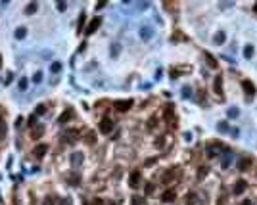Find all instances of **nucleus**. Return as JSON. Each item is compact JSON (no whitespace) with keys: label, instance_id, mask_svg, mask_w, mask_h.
<instances>
[{"label":"nucleus","instance_id":"obj_7","mask_svg":"<svg viewBox=\"0 0 257 205\" xmlns=\"http://www.w3.org/2000/svg\"><path fill=\"white\" fill-rule=\"evenodd\" d=\"M242 86H244V90H246V94H248V96H253V94H255V86H253L249 81H244Z\"/></svg>","mask_w":257,"mask_h":205},{"label":"nucleus","instance_id":"obj_23","mask_svg":"<svg viewBox=\"0 0 257 205\" xmlns=\"http://www.w3.org/2000/svg\"><path fill=\"white\" fill-rule=\"evenodd\" d=\"M23 37H25V29H17V31H15V38H23Z\"/></svg>","mask_w":257,"mask_h":205},{"label":"nucleus","instance_id":"obj_25","mask_svg":"<svg viewBox=\"0 0 257 205\" xmlns=\"http://www.w3.org/2000/svg\"><path fill=\"white\" fill-rule=\"evenodd\" d=\"M69 182H73V186H77V182H79V176H77V174H71V176H69Z\"/></svg>","mask_w":257,"mask_h":205},{"label":"nucleus","instance_id":"obj_6","mask_svg":"<svg viewBox=\"0 0 257 205\" xmlns=\"http://www.w3.org/2000/svg\"><path fill=\"white\" fill-rule=\"evenodd\" d=\"M100 21H102L100 17H94V19H92V21H90V25L87 27V35H92V33L96 31V29L100 27Z\"/></svg>","mask_w":257,"mask_h":205},{"label":"nucleus","instance_id":"obj_17","mask_svg":"<svg viewBox=\"0 0 257 205\" xmlns=\"http://www.w3.org/2000/svg\"><path fill=\"white\" fill-rule=\"evenodd\" d=\"M230 161H232V153L228 151V153H225V157H223V169H226V167H228V165H230Z\"/></svg>","mask_w":257,"mask_h":205},{"label":"nucleus","instance_id":"obj_35","mask_svg":"<svg viewBox=\"0 0 257 205\" xmlns=\"http://www.w3.org/2000/svg\"><path fill=\"white\" fill-rule=\"evenodd\" d=\"M41 134H42V127H38L37 130H35V138H37V136H41Z\"/></svg>","mask_w":257,"mask_h":205},{"label":"nucleus","instance_id":"obj_10","mask_svg":"<svg viewBox=\"0 0 257 205\" xmlns=\"http://www.w3.org/2000/svg\"><path fill=\"white\" fill-rule=\"evenodd\" d=\"M251 163H253V161L249 159V157H244V159L238 163V169H240V171H248V167H251Z\"/></svg>","mask_w":257,"mask_h":205},{"label":"nucleus","instance_id":"obj_29","mask_svg":"<svg viewBox=\"0 0 257 205\" xmlns=\"http://www.w3.org/2000/svg\"><path fill=\"white\" fill-rule=\"evenodd\" d=\"M4 134H6V125H4V123H0V138L4 136Z\"/></svg>","mask_w":257,"mask_h":205},{"label":"nucleus","instance_id":"obj_8","mask_svg":"<svg viewBox=\"0 0 257 205\" xmlns=\"http://www.w3.org/2000/svg\"><path fill=\"white\" fill-rule=\"evenodd\" d=\"M131 186H133V188L140 186V173H138V171H134V173L131 174Z\"/></svg>","mask_w":257,"mask_h":205},{"label":"nucleus","instance_id":"obj_41","mask_svg":"<svg viewBox=\"0 0 257 205\" xmlns=\"http://www.w3.org/2000/svg\"><path fill=\"white\" fill-rule=\"evenodd\" d=\"M64 205H71V201H69V199H65V201H64Z\"/></svg>","mask_w":257,"mask_h":205},{"label":"nucleus","instance_id":"obj_22","mask_svg":"<svg viewBox=\"0 0 257 205\" xmlns=\"http://www.w3.org/2000/svg\"><path fill=\"white\" fill-rule=\"evenodd\" d=\"M142 203H144V199L140 196H134L133 197V205H142Z\"/></svg>","mask_w":257,"mask_h":205},{"label":"nucleus","instance_id":"obj_9","mask_svg":"<svg viewBox=\"0 0 257 205\" xmlns=\"http://www.w3.org/2000/svg\"><path fill=\"white\" fill-rule=\"evenodd\" d=\"M246 188H248V184L244 182V180H238V182L234 184V194H236V196H240V194H242Z\"/></svg>","mask_w":257,"mask_h":205},{"label":"nucleus","instance_id":"obj_38","mask_svg":"<svg viewBox=\"0 0 257 205\" xmlns=\"http://www.w3.org/2000/svg\"><path fill=\"white\" fill-rule=\"evenodd\" d=\"M35 121H37V115H33V117L29 119V125H35Z\"/></svg>","mask_w":257,"mask_h":205},{"label":"nucleus","instance_id":"obj_32","mask_svg":"<svg viewBox=\"0 0 257 205\" xmlns=\"http://www.w3.org/2000/svg\"><path fill=\"white\" fill-rule=\"evenodd\" d=\"M238 115V109H228V117H236Z\"/></svg>","mask_w":257,"mask_h":205},{"label":"nucleus","instance_id":"obj_28","mask_svg":"<svg viewBox=\"0 0 257 205\" xmlns=\"http://www.w3.org/2000/svg\"><path fill=\"white\" fill-rule=\"evenodd\" d=\"M186 205H194V196H192V194L186 196Z\"/></svg>","mask_w":257,"mask_h":205},{"label":"nucleus","instance_id":"obj_4","mask_svg":"<svg viewBox=\"0 0 257 205\" xmlns=\"http://www.w3.org/2000/svg\"><path fill=\"white\" fill-rule=\"evenodd\" d=\"M175 197H177V192H175V190H165L163 194H161V199L165 201V203H171V201H175Z\"/></svg>","mask_w":257,"mask_h":205},{"label":"nucleus","instance_id":"obj_21","mask_svg":"<svg viewBox=\"0 0 257 205\" xmlns=\"http://www.w3.org/2000/svg\"><path fill=\"white\" fill-rule=\"evenodd\" d=\"M42 113H46V105L44 104L37 105V115H42Z\"/></svg>","mask_w":257,"mask_h":205},{"label":"nucleus","instance_id":"obj_14","mask_svg":"<svg viewBox=\"0 0 257 205\" xmlns=\"http://www.w3.org/2000/svg\"><path fill=\"white\" fill-rule=\"evenodd\" d=\"M140 37L148 40V38H152V37H154V31H152L150 27H146V29H142V31H140Z\"/></svg>","mask_w":257,"mask_h":205},{"label":"nucleus","instance_id":"obj_5","mask_svg":"<svg viewBox=\"0 0 257 205\" xmlns=\"http://www.w3.org/2000/svg\"><path fill=\"white\" fill-rule=\"evenodd\" d=\"M81 163H83V153H81V151H73V153H71V165H73V167H79Z\"/></svg>","mask_w":257,"mask_h":205},{"label":"nucleus","instance_id":"obj_3","mask_svg":"<svg viewBox=\"0 0 257 205\" xmlns=\"http://www.w3.org/2000/svg\"><path fill=\"white\" fill-rule=\"evenodd\" d=\"M46 151H48V146H46V144H38V146L35 148V150H33V155H35L37 159H42Z\"/></svg>","mask_w":257,"mask_h":205},{"label":"nucleus","instance_id":"obj_18","mask_svg":"<svg viewBox=\"0 0 257 205\" xmlns=\"http://www.w3.org/2000/svg\"><path fill=\"white\" fill-rule=\"evenodd\" d=\"M35 12H37V2H31V4L27 6V8H25V14H35Z\"/></svg>","mask_w":257,"mask_h":205},{"label":"nucleus","instance_id":"obj_39","mask_svg":"<svg viewBox=\"0 0 257 205\" xmlns=\"http://www.w3.org/2000/svg\"><path fill=\"white\" fill-rule=\"evenodd\" d=\"M21 123H23V119L17 117V121H15V127H21Z\"/></svg>","mask_w":257,"mask_h":205},{"label":"nucleus","instance_id":"obj_34","mask_svg":"<svg viewBox=\"0 0 257 205\" xmlns=\"http://www.w3.org/2000/svg\"><path fill=\"white\" fill-rule=\"evenodd\" d=\"M83 23H85V14L81 15V19H79V29H83Z\"/></svg>","mask_w":257,"mask_h":205},{"label":"nucleus","instance_id":"obj_24","mask_svg":"<svg viewBox=\"0 0 257 205\" xmlns=\"http://www.w3.org/2000/svg\"><path fill=\"white\" fill-rule=\"evenodd\" d=\"M217 128H219L221 132H226V130H228V125H226V123H219V125H217Z\"/></svg>","mask_w":257,"mask_h":205},{"label":"nucleus","instance_id":"obj_40","mask_svg":"<svg viewBox=\"0 0 257 205\" xmlns=\"http://www.w3.org/2000/svg\"><path fill=\"white\" fill-rule=\"evenodd\" d=\"M146 192H148V194H152V192H154V186H152V184H148V188H146Z\"/></svg>","mask_w":257,"mask_h":205},{"label":"nucleus","instance_id":"obj_2","mask_svg":"<svg viewBox=\"0 0 257 205\" xmlns=\"http://www.w3.org/2000/svg\"><path fill=\"white\" fill-rule=\"evenodd\" d=\"M115 107L119 111H128L133 107V100H117L115 102Z\"/></svg>","mask_w":257,"mask_h":205},{"label":"nucleus","instance_id":"obj_33","mask_svg":"<svg viewBox=\"0 0 257 205\" xmlns=\"http://www.w3.org/2000/svg\"><path fill=\"white\" fill-rule=\"evenodd\" d=\"M182 96H184V98H188V96H190V88H182Z\"/></svg>","mask_w":257,"mask_h":205},{"label":"nucleus","instance_id":"obj_11","mask_svg":"<svg viewBox=\"0 0 257 205\" xmlns=\"http://www.w3.org/2000/svg\"><path fill=\"white\" fill-rule=\"evenodd\" d=\"M213 88H215V92L221 96V92H223V79H221V75H219V77H215V82H213Z\"/></svg>","mask_w":257,"mask_h":205},{"label":"nucleus","instance_id":"obj_42","mask_svg":"<svg viewBox=\"0 0 257 205\" xmlns=\"http://www.w3.org/2000/svg\"><path fill=\"white\" fill-rule=\"evenodd\" d=\"M244 205H249V199H246V201H244Z\"/></svg>","mask_w":257,"mask_h":205},{"label":"nucleus","instance_id":"obj_26","mask_svg":"<svg viewBox=\"0 0 257 205\" xmlns=\"http://www.w3.org/2000/svg\"><path fill=\"white\" fill-rule=\"evenodd\" d=\"M50 69H52V71H54V73H58V71H60V69H61V65L58 63V61H56V63H52V67H50Z\"/></svg>","mask_w":257,"mask_h":205},{"label":"nucleus","instance_id":"obj_20","mask_svg":"<svg viewBox=\"0 0 257 205\" xmlns=\"http://www.w3.org/2000/svg\"><path fill=\"white\" fill-rule=\"evenodd\" d=\"M251 56H253V46H246V48H244V58L249 59Z\"/></svg>","mask_w":257,"mask_h":205},{"label":"nucleus","instance_id":"obj_43","mask_svg":"<svg viewBox=\"0 0 257 205\" xmlns=\"http://www.w3.org/2000/svg\"><path fill=\"white\" fill-rule=\"evenodd\" d=\"M0 67H2V56H0Z\"/></svg>","mask_w":257,"mask_h":205},{"label":"nucleus","instance_id":"obj_36","mask_svg":"<svg viewBox=\"0 0 257 205\" xmlns=\"http://www.w3.org/2000/svg\"><path fill=\"white\" fill-rule=\"evenodd\" d=\"M44 205H54V199H52V197H46V201H44Z\"/></svg>","mask_w":257,"mask_h":205},{"label":"nucleus","instance_id":"obj_30","mask_svg":"<svg viewBox=\"0 0 257 205\" xmlns=\"http://www.w3.org/2000/svg\"><path fill=\"white\" fill-rule=\"evenodd\" d=\"M33 81H35V82H41L42 81V73H37L35 77H33Z\"/></svg>","mask_w":257,"mask_h":205},{"label":"nucleus","instance_id":"obj_15","mask_svg":"<svg viewBox=\"0 0 257 205\" xmlns=\"http://www.w3.org/2000/svg\"><path fill=\"white\" fill-rule=\"evenodd\" d=\"M213 40H215V44H223V42L226 40V35L221 31V33H217V35H215V38H213Z\"/></svg>","mask_w":257,"mask_h":205},{"label":"nucleus","instance_id":"obj_12","mask_svg":"<svg viewBox=\"0 0 257 205\" xmlns=\"http://www.w3.org/2000/svg\"><path fill=\"white\" fill-rule=\"evenodd\" d=\"M71 117H73V109H65L64 113L60 115V119H58V121H60V123H65V121H69Z\"/></svg>","mask_w":257,"mask_h":205},{"label":"nucleus","instance_id":"obj_27","mask_svg":"<svg viewBox=\"0 0 257 205\" xmlns=\"http://www.w3.org/2000/svg\"><path fill=\"white\" fill-rule=\"evenodd\" d=\"M205 174H207V169H205V167H202V169H200V173H198V178H203Z\"/></svg>","mask_w":257,"mask_h":205},{"label":"nucleus","instance_id":"obj_37","mask_svg":"<svg viewBox=\"0 0 257 205\" xmlns=\"http://www.w3.org/2000/svg\"><path fill=\"white\" fill-rule=\"evenodd\" d=\"M92 205H104V201H102V199H94V201H92Z\"/></svg>","mask_w":257,"mask_h":205},{"label":"nucleus","instance_id":"obj_16","mask_svg":"<svg viewBox=\"0 0 257 205\" xmlns=\"http://www.w3.org/2000/svg\"><path fill=\"white\" fill-rule=\"evenodd\" d=\"M205 59H207V63H209V67H213V69L217 67V59L213 58V56L209 54V52H205Z\"/></svg>","mask_w":257,"mask_h":205},{"label":"nucleus","instance_id":"obj_31","mask_svg":"<svg viewBox=\"0 0 257 205\" xmlns=\"http://www.w3.org/2000/svg\"><path fill=\"white\" fill-rule=\"evenodd\" d=\"M19 88H21V90H25V88H27V81H25V79H21V82H19Z\"/></svg>","mask_w":257,"mask_h":205},{"label":"nucleus","instance_id":"obj_13","mask_svg":"<svg viewBox=\"0 0 257 205\" xmlns=\"http://www.w3.org/2000/svg\"><path fill=\"white\" fill-rule=\"evenodd\" d=\"M165 119H167V121H171V125L175 123V111H173L171 105H167V107H165Z\"/></svg>","mask_w":257,"mask_h":205},{"label":"nucleus","instance_id":"obj_19","mask_svg":"<svg viewBox=\"0 0 257 205\" xmlns=\"http://www.w3.org/2000/svg\"><path fill=\"white\" fill-rule=\"evenodd\" d=\"M94 140H96V134H94V132H87L85 142H87V144H94Z\"/></svg>","mask_w":257,"mask_h":205},{"label":"nucleus","instance_id":"obj_1","mask_svg":"<svg viewBox=\"0 0 257 205\" xmlns=\"http://www.w3.org/2000/svg\"><path fill=\"white\" fill-rule=\"evenodd\" d=\"M98 128H100L102 134H110V132L113 130V121H111V119H108V117H104V119L100 121V127H98Z\"/></svg>","mask_w":257,"mask_h":205}]
</instances>
